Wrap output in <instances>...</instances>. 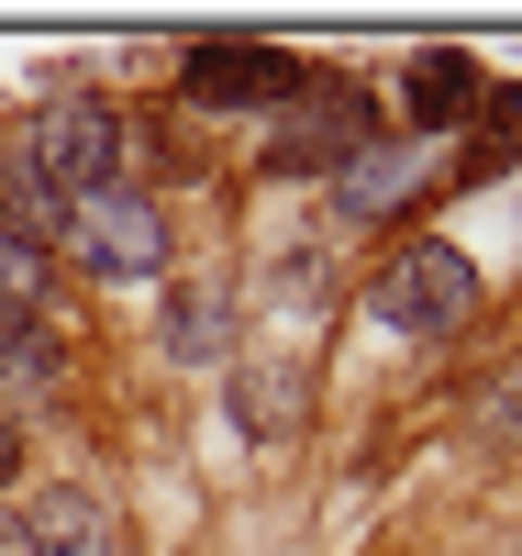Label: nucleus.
<instances>
[{
	"label": "nucleus",
	"mask_w": 522,
	"mask_h": 556,
	"mask_svg": "<svg viewBox=\"0 0 522 556\" xmlns=\"http://www.w3.org/2000/svg\"><path fill=\"white\" fill-rule=\"evenodd\" d=\"M123 156H133V123L101 101V89L44 101V112H34V146H23V167H34L56 201H101V190H123Z\"/></svg>",
	"instance_id": "obj_1"
},
{
	"label": "nucleus",
	"mask_w": 522,
	"mask_h": 556,
	"mask_svg": "<svg viewBox=\"0 0 522 556\" xmlns=\"http://www.w3.org/2000/svg\"><path fill=\"white\" fill-rule=\"evenodd\" d=\"M422 190H434V156L400 146V134H367V146L334 167V212H345V223H400Z\"/></svg>",
	"instance_id": "obj_6"
},
{
	"label": "nucleus",
	"mask_w": 522,
	"mask_h": 556,
	"mask_svg": "<svg viewBox=\"0 0 522 556\" xmlns=\"http://www.w3.org/2000/svg\"><path fill=\"white\" fill-rule=\"evenodd\" d=\"M178 89L201 112H256V101H301L311 67L290 56V45H256V34H201L189 67H178Z\"/></svg>",
	"instance_id": "obj_5"
},
{
	"label": "nucleus",
	"mask_w": 522,
	"mask_h": 556,
	"mask_svg": "<svg viewBox=\"0 0 522 556\" xmlns=\"http://www.w3.org/2000/svg\"><path fill=\"white\" fill-rule=\"evenodd\" d=\"M34 301H44V245L0 223V323H34Z\"/></svg>",
	"instance_id": "obj_12"
},
{
	"label": "nucleus",
	"mask_w": 522,
	"mask_h": 556,
	"mask_svg": "<svg viewBox=\"0 0 522 556\" xmlns=\"http://www.w3.org/2000/svg\"><path fill=\"white\" fill-rule=\"evenodd\" d=\"M222 401H233V434H290L301 424V401H311V379H301V356H233V379H222Z\"/></svg>",
	"instance_id": "obj_7"
},
{
	"label": "nucleus",
	"mask_w": 522,
	"mask_h": 556,
	"mask_svg": "<svg viewBox=\"0 0 522 556\" xmlns=\"http://www.w3.org/2000/svg\"><path fill=\"white\" fill-rule=\"evenodd\" d=\"M0 556H34V534H23V513H0Z\"/></svg>",
	"instance_id": "obj_13"
},
{
	"label": "nucleus",
	"mask_w": 522,
	"mask_h": 556,
	"mask_svg": "<svg viewBox=\"0 0 522 556\" xmlns=\"http://www.w3.org/2000/svg\"><path fill=\"white\" fill-rule=\"evenodd\" d=\"M378 134V112H367V89L356 78H311L301 101H278V134H267V167L278 178H334L356 146Z\"/></svg>",
	"instance_id": "obj_4"
},
{
	"label": "nucleus",
	"mask_w": 522,
	"mask_h": 556,
	"mask_svg": "<svg viewBox=\"0 0 522 556\" xmlns=\"http://www.w3.org/2000/svg\"><path fill=\"white\" fill-rule=\"evenodd\" d=\"M67 245H78L89 278H112V290H133V278H167V256H178L156 190H133V178H123V190H101V201H67Z\"/></svg>",
	"instance_id": "obj_3"
},
{
	"label": "nucleus",
	"mask_w": 522,
	"mask_h": 556,
	"mask_svg": "<svg viewBox=\"0 0 522 556\" xmlns=\"http://www.w3.org/2000/svg\"><path fill=\"white\" fill-rule=\"evenodd\" d=\"M23 534H34V556H112V501L56 479V490L23 501Z\"/></svg>",
	"instance_id": "obj_8"
},
{
	"label": "nucleus",
	"mask_w": 522,
	"mask_h": 556,
	"mask_svg": "<svg viewBox=\"0 0 522 556\" xmlns=\"http://www.w3.org/2000/svg\"><path fill=\"white\" fill-rule=\"evenodd\" d=\"M23 468V434H12V412H0V479H12Z\"/></svg>",
	"instance_id": "obj_14"
},
{
	"label": "nucleus",
	"mask_w": 522,
	"mask_h": 556,
	"mask_svg": "<svg viewBox=\"0 0 522 556\" xmlns=\"http://www.w3.org/2000/svg\"><path fill=\"white\" fill-rule=\"evenodd\" d=\"M367 312L390 323V334H456V323L479 312V256H467V245H445V235H411V245H390V256H378Z\"/></svg>",
	"instance_id": "obj_2"
},
{
	"label": "nucleus",
	"mask_w": 522,
	"mask_h": 556,
	"mask_svg": "<svg viewBox=\"0 0 522 556\" xmlns=\"http://www.w3.org/2000/svg\"><path fill=\"white\" fill-rule=\"evenodd\" d=\"M167 356L178 367H233V290L222 278H178L167 290Z\"/></svg>",
	"instance_id": "obj_9"
},
{
	"label": "nucleus",
	"mask_w": 522,
	"mask_h": 556,
	"mask_svg": "<svg viewBox=\"0 0 522 556\" xmlns=\"http://www.w3.org/2000/svg\"><path fill=\"white\" fill-rule=\"evenodd\" d=\"M467 123H479V134H467V178H500V167H511V146H522V89H500V78H489V101L467 112Z\"/></svg>",
	"instance_id": "obj_11"
},
{
	"label": "nucleus",
	"mask_w": 522,
	"mask_h": 556,
	"mask_svg": "<svg viewBox=\"0 0 522 556\" xmlns=\"http://www.w3.org/2000/svg\"><path fill=\"white\" fill-rule=\"evenodd\" d=\"M479 101H489V67H479V56H456V45H434V56H411V123H422V134L467 123Z\"/></svg>",
	"instance_id": "obj_10"
}]
</instances>
